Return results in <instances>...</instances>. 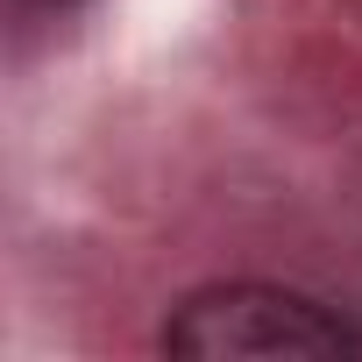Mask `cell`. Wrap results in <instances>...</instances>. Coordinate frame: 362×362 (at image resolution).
<instances>
[{"label":"cell","mask_w":362,"mask_h":362,"mask_svg":"<svg viewBox=\"0 0 362 362\" xmlns=\"http://www.w3.org/2000/svg\"><path fill=\"white\" fill-rule=\"evenodd\" d=\"M170 355H341L362 348V327L327 313L305 291L284 284H206L192 298H177L163 320Z\"/></svg>","instance_id":"obj_1"},{"label":"cell","mask_w":362,"mask_h":362,"mask_svg":"<svg viewBox=\"0 0 362 362\" xmlns=\"http://www.w3.org/2000/svg\"><path fill=\"white\" fill-rule=\"evenodd\" d=\"M29 8H57V15H64V8H78V0H29Z\"/></svg>","instance_id":"obj_2"}]
</instances>
